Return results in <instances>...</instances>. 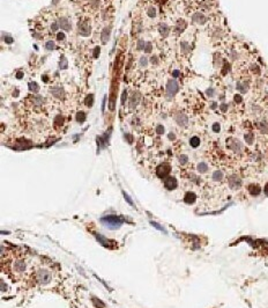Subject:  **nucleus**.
Instances as JSON below:
<instances>
[{"instance_id": "nucleus-1", "label": "nucleus", "mask_w": 268, "mask_h": 308, "mask_svg": "<svg viewBox=\"0 0 268 308\" xmlns=\"http://www.w3.org/2000/svg\"><path fill=\"white\" fill-rule=\"evenodd\" d=\"M101 221H102L107 227L116 229V228L120 227V225L122 224V218L118 217V215H107V217L102 218Z\"/></svg>"}, {"instance_id": "nucleus-2", "label": "nucleus", "mask_w": 268, "mask_h": 308, "mask_svg": "<svg viewBox=\"0 0 268 308\" xmlns=\"http://www.w3.org/2000/svg\"><path fill=\"white\" fill-rule=\"evenodd\" d=\"M179 91V85L176 80H170L166 83V95L172 97Z\"/></svg>"}, {"instance_id": "nucleus-3", "label": "nucleus", "mask_w": 268, "mask_h": 308, "mask_svg": "<svg viewBox=\"0 0 268 308\" xmlns=\"http://www.w3.org/2000/svg\"><path fill=\"white\" fill-rule=\"evenodd\" d=\"M36 279L40 284H46L51 280V273L48 271V270H40L37 272V276H36Z\"/></svg>"}, {"instance_id": "nucleus-4", "label": "nucleus", "mask_w": 268, "mask_h": 308, "mask_svg": "<svg viewBox=\"0 0 268 308\" xmlns=\"http://www.w3.org/2000/svg\"><path fill=\"white\" fill-rule=\"evenodd\" d=\"M78 28H79V33H80L81 36L86 37V36H89L90 33H91V27L87 22H84V21L78 22Z\"/></svg>"}, {"instance_id": "nucleus-5", "label": "nucleus", "mask_w": 268, "mask_h": 308, "mask_svg": "<svg viewBox=\"0 0 268 308\" xmlns=\"http://www.w3.org/2000/svg\"><path fill=\"white\" fill-rule=\"evenodd\" d=\"M169 173H170V166H169L168 163H162V165H160V166L157 167V169H156V174H157L158 177H161V178L165 177Z\"/></svg>"}, {"instance_id": "nucleus-6", "label": "nucleus", "mask_w": 268, "mask_h": 308, "mask_svg": "<svg viewBox=\"0 0 268 308\" xmlns=\"http://www.w3.org/2000/svg\"><path fill=\"white\" fill-rule=\"evenodd\" d=\"M139 101H140V93L139 92H134L131 97H130V102H128V106H130V109L133 110L134 108L139 104Z\"/></svg>"}, {"instance_id": "nucleus-7", "label": "nucleus", "mask_w": 268, "mask_h": 308, "mask_svg": "<svg viewBox=\"0 0 268 308\" xmlns=\"http://www.w3.org/2000/svg\"><path fill=\"white\" fill-rule=\"evenodd\" d=\"M228 145L229 147L231 148L232 151H235V152H241V149H243V145H241V143L238 140V139H230L228 141Z\"/></svg>"}, {"instance_id": "nucleus-8", "label": "nucleus", "mask_w": 268, "mask_h": 308, "mask_svg": "<svg viewBox=\"0 0 268 308\" xmlns=\"http://www.w3.org/2000/svg\"><path fill=\"white\" fill-rule=\"evenodd\" d=\"M50 93L52 94L54 97H57V99H64L65 97V91L61 87H58V86L51 87L50 88Z\"/></svg>"}, {"instance_id": "nucleus-9", "label": "nucleus", "mask_w": 268, "mask_h": 308, "mask_svg": "<svg viewBox=\"0 0 268 308\" xmlns=\"http://www.w3.org/2000/svg\"><path fill=\"white\" fill-rule=\"evenodd\" d=\"M192 21L195 22V23H198V25H203V23H206L207 17L202 13H199V12H198V13H194L192 15Z\"/></svg>"}, {"instance_id": "nucleus-10", "label": "nucleus", "mask_w": 268, "mask_h": 308, "mask_svg": "<svg viewBox=\"0 0 268 308\" xmlns=\"http://www.w3.org/2000/svg\"><path fill=\"white\" fill-rule=\"evenodd\" d=\"M164 186L168 190H172L174 188L177 187V180L172 177V176H169L164 180Z\"/></svg>"}, {"instance_id": "nucleus-11", "label": "nucleus", "mask_w": 268, "mask_h": 308, "mask_svg": "<svg viewBox=\"0 0 268 308\" xmlns=\"http://www.w3.org/2000/svg\"><path fill=\"white\" fill-rule=\"evenodd\" d=\"M176 122H177V124L179 125V126H186L188 123V118L187 116L185 115V114H178L177 116H176Z\"/></svg>"}, {"instance_id": "nucleus-12", "label": "nucleus", "mask_w": 268, "mask_h": 308, "mask_svg": "<svg viewBox=\"0 0 268 308\" xmlns=\"http://www.w3.org/2000/svg\"><path fill=\"white\" fill-rule=\"evenodd\" d=\"M58 25H59V27L61 28L63 30H71V23H69V21H68V19L66 17H59L58 19Z\"/></svg>"}, {"instance_id": "nucleus-13", "label": "nucleus", "mask_w": 268, "mask_h": 308, "mask_svg": "<svg viewBox=\"0 0 268 308\" xmlns=\"http://www.w3.org/2000/svg\"><path fill=\"white\" fill-rule=\"evenodd\" d=\"M229 184L232 189H237V188L241 186V178L237 177V176H231L229 178Z\"/></svg>"}, {"instance_id": "nucleus-14", "label": "nucleus", "mask_w": 268, "mask_h": 308, "mask_svg": "<svg viewBox=\"0 0 268 308\" xmlns=\"http://www.w3.org/2000/svg\"><path fill=\"white\" fill-rule=\"evenodd\" d=\"M110 33H111V29L110 28L105 27L103 30H102V33H101V40L103 43H107L109 38H110Z\"/></svg>"}, {"instance_id": "nucleus-15", "label": "nucleus", "mask_w": 268, "mask_h": 308, "mask_svg": "<svg viewBox=\"0 0 268 308\" xmlns=\"http://www.w3.org/2000/svg\"><path fill=\"white\" fill-rule=\"evenodd\" d=\"M249 192L252 195V196H256L260 193V187L256 186V184H251L249 187Z\"/></svg>"}, {"instance_id": "nucleus-16", "label": "nucleus", "mask_w": 268, "mask_h": 308, "mask_svg": "<svg viewBox=\"0 0 268 308\" xmlns=\"http://www.w3.org/2000/svg\"><path fill=\"white\" fill-rule=\"evenodd\" d=\"M186 27V23H185V21H182V20H179L178 21V23H177V26L174 28V31H176V34H180L184 29Z\"/></svg>"}, {"instance_id": "nucleus-17", "label": "nucleus", "mask_w": 268, "mask_h": 308, "mask_svg": "<svg viewBox=\"0 0 268 308\" xmlns=\"http://www.w3.org/2000/svg\"><path fill=\"white\" fill-rule=\"evenodd\" d=\"M158 31H160V34L163 37H166L169 35V33H170V28L168 27L166 25H161L160 28H158Z\"/></svg>"}, {"instance_id": "nucleus-18", "label": "nucleus", "mask_w": 268, "mask_h": 308, "mask_svg": "<svg viewBox=\"0 0 268 308\" xmlns=\"http://www.w3.org/2000/svg\"><path fill=\"white\" fill-rule=\"evenodd\" d=\"M28 87H29V91H30V92H32V93H38V91H40V86H38V83H37V82H35V81H31V82H29Z\"/></svg>"}, {"instance_id": "nucleus-19", "label": "nucleus", "mask_w": 268, "mask_h": 308, "mask_svg": "<svg viewBox=\"0 0 268 308\" xmlns=\"http://www.w3.org/2000/svg\"><path fill=\"white\" fill-rule=\"evenodd\" d=\"M189 145L192 146L193 148H197L199 145H200V138L199 137H197V136H194V137H192L191 139H189Z\"/></svg>"}, {"instance_id": "nucleus-20", "label": "nucleus", "mask_w": 268, "mask_h": 308, "mask_svg": "<svg viewBox=\"0 0 268 308\" xmlns=\"http://www.w3.org/2000/svg\"><path fill=\"white\" fill-rule=\"evenodd\" d=\"M94 95L93 94H89L87 97H86V100H84V104L87 106L88 108L93 107V104H94Z\"/></svg>"}, {"instance_id": "nucleus-21", "label": "nucleus", "mask_w": 268, "mask_h": 308, "mask_svg": "<svg viewBox=\"0 0 268 308\" xmlns=\"http://www.w3.org/2000/svg\"><path fill=\"white\" fill-rule=\"evenodd\" d=\"M180 49H182V52H183V54H186L189 52L191 46H189V44H188L187 42H182V44H180Z\"/></svg>"}, {"instance_id": "nucleus-22", "label": "nucleus", "mask_w": 268, "mask_h": 308, "mask_svg": "<svg viewBox=\"0 0 268 308\" xmlns=\"http://www.w3.org/2000/svg\"><path fill=\"white\" fill-rule=\"evenodd\" d=\"M236 88L241 92V93H246L247 92V85L246 83H241V82H237V85H236Z\"/></svg>"}, {"instance_id": "nucleus-23", "label": "nucleus", "mask_w": 268, "mask_h": 308, "mask_svg": "<svg viewBox=\"0 0 268 308\" xmlns=\"http://www.w3.org/2000/svg\"><path fill=\"white\" fill-rule=\"evenodd\" d=\"M185 201L186 203H188V204H191V203H193L194 201V199H195V195L193 193V192H187L186 195H185Z\"/></svg>"}, {"instance_id": "nucleus-24", "label": "nucleus", "mask_w": 268, "mask_h": 308, "mask_svg": "<svg viewBox=\"0 0 268 308\" xmlns=\"http://www.w3.org/2000/svg\"><path fill=\"white\" fill-rule=\"evenodd\" d=\"M43 101H44V99H43V96H40V95H35V96L32 97V102H34V104H36V106L43 104Z\"/></svg>"}, {"instance_id": "nucleus-25", "label": "nucleus", "mask_w": 268, "mask_h": 308, "mask_svg": "<svg viewBox=\"0 0 268 308\" xmlns=\"http://www.w3.org/2000/svg\"><path fill=\"white\" fill-rule=\"evenodd\" d=\"M197 168H198V172H199V173H206V172L208 170V166H207V163H205V162H200Z\"/></svg>"}, {"instance_id": "nucleus-26", "label": "nucleus", "mask_w": 268, "mask_h": 308, "mask_svg": "<svg viewBox=\"0 0 268 308\" xmlns=\"http://www.w3.org/2000/svg\"><path fill=\"white\" fill-rule=\"evenodd\" d=\"M223 178V173L221 170H216L213 173V180L214 181H222Z\"/></svg>"}, {"instance_id": "nucleus-27", "label": "nucleus", "mask_w": 268, "mask_h": 308, "mask_svg": "<svg viewBox=\"0 0 268 308\" xmlns=\"http://www.w3.org/2000/svg\"><path fill=\"white\" fill-rule=\"evenodd\" d=\"M86 114L83 112V111H79L78 114H76V121L79 122V123H83V122L86 121Z\"/></svg>"}, {"instance_id": "nucleus-28", "label": "nucleus", "mask_w": 268, "mask_h": 308, "mask_svg": "<svg viewBox=\"0 0 268 308\" xmlns=\"http://www.w3.org/2000/svg\"><path fill=\"white\" fill-rule=\"evenodd\" d=\"M245 140H246V143L249 144V145H252L253 144V140H254V138H253V133H246L245 134Z\"/></svg>"}, {"instance_id": "nucleus-29", "label": "nucleus", "mask_w": 268, "mask_h": 308, "mask_svg": "<svg viewBox=\"0 0 268 308\" xmlns=\"http://www.w3.org/2000/svg\"><path fill=\"white\" fill-rule=\"evenodd\" d=\"M67 63H68V62H67L66 57H64V56H63V57H61V59H60V64H59V67H60L61 70H66L67 66H68V65H67Z\"/></svg>"}, {"instance_id": "nucleus-30", "label": "nucleus", "mask_w": 268, "mask_h": 308, "mask_svg": "<svg viewBox=\"0 0 268 308\" xmlns=\"http://www.w3.org/2000/svg\"><path fill=\"white\" fill-rule=\"evenodd\" d=\"M139 64H140L141 67H146L148 65V58L146 56H142V57L140 58V60H139Z\"/></svg>"}, {"instance_id": "nucleus-31", "label": "nucleus", "mask_w": 268, "mask_h": 308, "mask_svg": "<svg viewBox=\"0 0 268 308\" xmlns=\"http://www.w3.org/2000/svg\"><path fill=\"white\" fill-rule=\"evenodd\" d=\"M147 14L149 17H151V19H154L155 16H156V9L154 8V7H149L147 9Z\"/></svg>"}, {"instance_id": "nucleus-32", "label": "nucleus", "mask_w": 268, "mask_h": 308, "mask_svg": "<svg viewBox=\"0 0 268 308\" xmlns=\"http://www.w3.org/2000/svg\"><path fill=\"white\" fill-rule=\"evenodd\" d=\"M136 45H138V46H136L138 50H143L145 46H146V42H145L143 40H139L138 41V43H136Z\"/></svg>"}, {"instance_id": "nucleus-33", "label": "nucleus", "mask_w": 268, "mask_h": 308, "mask_svg": "<svg viewBox=\"0 0 268 308\" xmlns=\"http://www.w3.org/2000/svg\"><path fill=\"white\" fill-rule=\"evenodd\" d=\"M151 50H153V45H151V43H150V42H146V46H145V49H143L145 54H150Z\"/></svg>"}, {"instance_id": "nucleus-34", "label": "nucleus", "mask_w": 268, "mask_h": 308, "mask_svg": "<svg viewBox=\"0 0 268 308\" xmlns=\"http://www.w3.org/2000/svg\"><path fill=\"white\" fill-rule=\"evenodd\" d=\"M45 49H48V50H54V49H55V44H54V42H52V41L46 42V44H45Z\"/></svg>"}, {"instance_id": "nucleus-35", "label": "nucleus", "mask_w": 268, "mask_h": 308, "mask_svg": "<svg viewBox=\"0 0 268 308\" xmlns=\"http://www.w3.org/2000/svg\"><path fill=\"white\" fill-rule=\"evenodd\" d=\"M24 269H26V264L24 263H22V262L16 263V270H19V272H22Z\"/></svg>"}, {"instance_id": "nucleus-36", "label": "nucleus", "mask_w": 268, "mask_h": 308, "mask_svg": "<svg viewBox=\"0 0 268 308\" xmlns=\"http://www.w3.org/2000/svg\"><path fill=\"white\" fill-rule=\"evenodd\" d=\"M150 63H151L153 65H157V64L160 63L158 57H157V56H151V57H150Z\"/></svg>"}, {"instance_id": "nucleus-37", "label": "nucleus", "mask_w": 268, "mask_h": 308, "mask_svg": "<svg viewBox=\"0 0 268 308\" xmlns=\"http://www.w3.org/2000/svg\"><path fill=\"white\" fill-rule=\"evenodd\" d=\"M64 123V117L63 116H57L55 120H54V124L55 125H61Z\"/></svg>"}, {"instance_id": "nucleus-38", "label": "nucleus", "mask_w": 268, "mask_h": 308, "mask_svg": "<svg viewBox=\"0 0 268 308\" xmlns=\"http://www.w3.org/2000/svg\"><path fill=\"white\" fill-rule=\"evenodd\" d=\"M212 129H213L214 132H220V130H221V125H220L218 123H214L213 126H212Z\"/></svg>"}, {"instance_id": "nucleus-39", "label": "nucleus", "mask_w": 268, "mask_h": 308, "mask_svg": "<svg viewBox=\"0 0 268 308\" xmlns=\"http://www.w3.org/2000/svg\"><path fill=\"white\" fill-rule=\"evenodd\" d=\"M156 133L157 134L164 133V126H163V125H157V126H156Z\"/></svg>"}, {"instance_id": "nucleus-40", "label": "nucleus", "mask_w": 268, "mask_h": 308, "mask_svg": "<svg viewBox=\"0 0 268 308\" xmlns=\"http://www.w3.org/2000/svg\"><path fill=\"white\" fill-rule=\"evenodd\" d=\"M179 162H180L182 165H185V163L187 162V157H186V155H182V157L179 158Z\"/></svg>"}, {"instance_id": "nucleus-41", "label": "nucleus", "mask_w": 268, "mask_h": 308, "mask_svg": "<svg viewBox=\"0 0 268 308\" xmlns=\"http://www.w3.org/2000/svg\"><path fill=\"white\" fill-rule=\"evenodd\" d=\"M65 36H66V35H65L64 33H58V34H57V38H58V41H64L65 40Z\"/></svg>"}, {"instance_id": "nucleus-42", "label": "nucleus", "mask_w": 268, "mask_h": 308, "mask_svg": "<svg viewBox=\"0 0 268 308\" xmlns=\"http://www.w3.org/2000/svg\"><path fill=\"white\" fill-rule=\"evenodd\" d=\"M99 51H101L99 46H96V48L94 49V52H93V54H94V57H95V58H97V57L99 56Z\"/></svg>"}, {"instance_id": "nucleus-43", "label": "nucleus", "mask_w": 268, "mask_h": 308, "mask_svg": "<svg viewBox=\"0 0 268 308\" xmlns=\"http://www.w3.org/2000/svg\"><path fill=\"white\" fill-rule=\"evenodd\" d=\"M259 126H260V130H261L262 132H267V130H266V129H267V125H266L265 123H260Z\"/></svg>"}, {"instance_id": "nucleus-44", "label": "nucleus", "mask_w": 268, "mask_h": 308, "mask_svg": "<svg viewBox=\"0 0 268 308\" xmlns=\"http://www.w3.org/2000/svg\"><path fill=\"white\" fill-rule=\"evenodd\" d=\"M220 109H221V111H222V112H225V111L228 110V104H225V103H222V104H221V107H220Z\"/></svg>"}, {"instance_id": "nucleus-45", "label": "nucleus", "mask_w": 268, "mask_h": 308, "mask_svg": "<svg viewBox=\"0 0 268 308\" xmlns=\"http://www.w3.org/2000/svg\"><path fill=\"white\" fill-rule=\"evenodd\" d=\"M233 100H235V102H236V103H241V100H243V99H241V95H235V97H233Z\"/></svg>"}, {"instance_id": "nucleus-46", "label": "nucleus", "mask_w": 268, "mask_h": 308, "mask_svg": "<svg viewBox=\"0 0 268 308\" xmlns=\"http://www.w3.org/2000/svg\"><path fill=\"white\" fill-rule=\"evenodd\" d=\"M126 97H127V93H126V91L122 93L121 95V104H125V100H126Z\"/></svg>"}, {"instance_id": "nucleus-47", "label": "nucleus", "mask_w": 268, "mask_h": 308, "mask_svg": "<svg viewBox=\"0 0 268 308\" xmlns=\"http://www.w3.org/2000/svg\"><path fill=\"white\" fill-rule=\"evenodd\" d=\"M206 94H207V95H208V96H214V89H213V88H209V89H207V93H206Z\"/></svg>"}, {"instance_id": "nucleus-48", "label": "nucleus", "mask_w": 268, "mask_h": 308, "mask_svg": "<svg viewBox=\"0 0 268 308\" xmlns=\"http://www.w3.org/2000/svg\"><path fill=\"white\" fill-rule=\"evenodd\" d=\"M179 75H180V72H179L178 70H174V72H172V77H174V78H178Z\"/></svg>"}, {"instance_id": "nucleus-49", "label": "nucleus", "mask_w": 268, "mask_h": 308, "mask_svg": "<svg viewBox=\"0 0 268 308\" xmlns=\"http://www.w3.org/2000/svg\"><path fill=\"white\" fill-rule=\"evenodd\" d=\"M58 26H59V25H58V23H55V22H54V23H52V25H51V29H52V31H55V30L58 29Z\"/></svg>"}, {"instance_id": "nucleus-50", "label": "nucleus", "mask_w": 268, "mask_h": 308, "mask_svg": "<svg viewBox=\"0 0 268 308\" xmlns=\"http://www.w3.org/2000/svg\"><path fill=\"white\" fill-rule=\"evenodd\" d=\"M5 41H6L7 44H12V43H13V38H12V37H6Z\"/></svg>"}, {"instance_id": "nucleus-51", "label": "nucleus", "mask_w": 268, "mask_h": 308, "mask_svg": "<svg viewBox=\"0 0 268 308\" xmlns=\"http://www.w3.org/2000/svg\"><path fill=\"white\" fill-rule=\"evenodd\" d=\"M251 68H252V70H253V71H254V72H256V73H258V74H259V72H260V70H259V67H256V66H254V65H252V67H251Z\"/></svg>"}, {"instance_id": "nucleus-52", "label": "nucleus", "mask_w": 268, "mask_h": 308, "mask_svg": "<svg viewBox=\"0 0 268 308\" xmlns=\"http://www.w3.org/2000/svg\"><path fill=\"white\" fill-rule=\"evenodd\" d=\"M105 101H107V96H104V100H103V104H102V111H104V109H105Z\"/></svg>"}, {"instance_id": "nucleus-53", "label": "nucleus", "mask_w": 268, "mask_h": 308, "mask_svg": "<svg viewBox=\"0 0 268 308\" xmlns=\"http://www.w3.org/2000/svg\"><path fill=\"white\" fill-rule=\"evenodd\" d=\"M22 77H23V73H22V72H17L16 78H17V79H22Z\"/></svg>"}, {"instance_id": "nucleus-54", "label": "nucleus", "mask_w": 268, "mask_h": 308, "mask_svg": "<svg viewBox=\"0 0 268 308\" xmlns=\"http://www.w3.org/2000/svg\"><path fill=\"white\" fill-rule=\"evenodd\" d=\"M169 139H170V140H174V139H176L174 133H169Z\"/></svg>"}, {"instance_id": "nucleus-55", "label": "nucleus", "mask_w": 268, "mask_h": 308, "mask_svg": "<svg viewBox=\"0 0 268 308\" xmlns=\"http://www.w3.org/2000/svg\"><path fill=\"white\" fill-rule=\"evenodd\" d=\"M13 96H14V97H17V96H19V91H17V89H16V91H14Z\"/></svg>"}, {"instance_id": "nucleus-56", "label": "nucleus", "mask_w": 268, "mask_h": 308, "mask_svg": "<svg viewBox=\"0 0 268 308\" xmlns=\"http://www.w3.org/2000/svg\"><path fill=\"white\" fill-rule=\"evenodd\" d=\"M42 80H44V81H48L49 79H48V77L46 75H42Z\"/></svg>"}, {"instance_id": "nucleus-57", "label": "nucleus", "mask_w": 268, "mask_h": 308, "mask_svg": "<svg viewBox=\"0 0 268 308\" xmlns=\"http://www.w3.org/2000/svg\"><path fill=\"white\" fill-rule=\"evenodd\" d=\"M265 191H266V193L268 195V184H266V189H265Z\"/></svg>"}]
</instances>
